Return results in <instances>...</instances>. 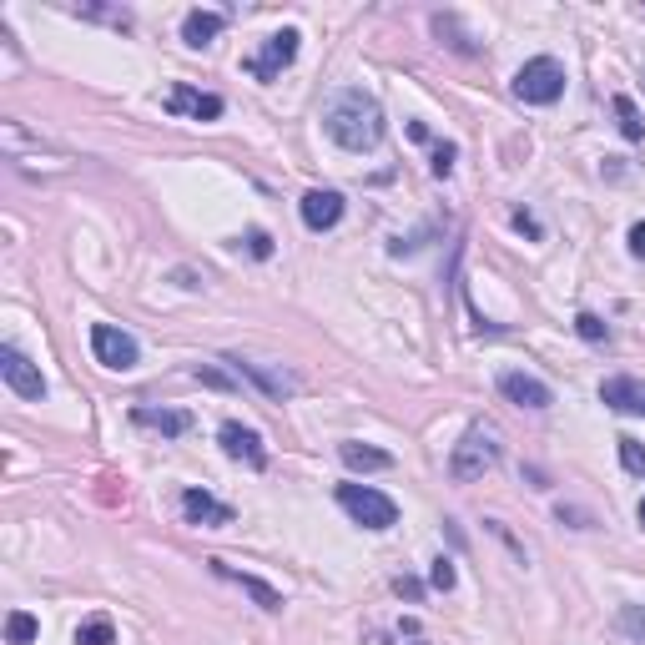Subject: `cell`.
<instances>
[{"mask_svg": "<svg viewBox=\"0 0 645 645\" xmlns=\"http://www.w3.org/2000/svg\"><path fill=\"white\" fill-rule=\"evenodd\" d=\"M212 570L222 575V580H232V585H242L263 610H283V590H273L268 580H257V575H242V570H232V565H222V560H212Z\"/></svg>", "mask_w": 645, "mask_h": 645, "instance_id": "2e32d148", "label": "cell"}, {"mask_svg": "<svg viewBox=\"0 0 645 645\" xmlns=\"http://www.w3.org/2000/svg\"><path fill=\"white\" fill-rule=\"evenodd\" d=\"M394 590L409 595V600H419V580H394Z\"/></svg>", "mask_w": 645, "mask_h": 645, "instance_id": "4dcf8cb0", "label": "cell"}, {"mask_svg": "<svg viewBox=\"0 0 645 645\" xmlns=\"http://www.w3.org/2000/svg\"><path fill=\"white\" fill-rule=\"evenodd\" d=\"M36 635H41V620H36L31 610H11V615H6V640H11V645H31Z\"/></svg>", "mask_w": 645, "mask_h": 645, "instance_id": "44dd1931", "label": "cell"}, {"mask_svg": "<svg viewBox=\"0 0 645 645\" xmlns=\"http://www.w3.org/2000/svg\"><path fill=\"white\" fill-rule=\"evenodd\" d=\"M167 111L172 116H192V121H217L227 111V101L217 91H197V86H172L167 91Z\"/></svg>", "mask_w": 645, "mask_h": 645, "instance_id": "7c38bea8", "label": "cell"}, {"mask_svg": "<svg viewBox=\"0 0 645 645\" xmlns=\"http://www.w3.org/2000/svg\"><path fill=\"white\" fill-rule=\"evenodd\" d=\"M514 96L525 106H555L565 96V66L555 56H535L514 71Z\"/></svg>", "mask_w": 645, "mask_h": 645, "instance_id": "7a4b0ae2", "label": "cell"}, {"mask_svg": "<svg viewBox=\"0 0 645 645\" xmlns=\"http://www.w3.org/2000/svg\"><path fill=\"white\" fill-rule=\"evenodd\" d=\"M0 378L11 383V394L16 399H31V404H41L46 399V373L16 348V343H6L0 348Z\"/></svg>", "mask_w": 645, "mask_h": 645, "instance_id": "8992f818", "label": "cell"}, {"mask_svg": "<svg viewBox=\"0 0 645 645\" xmlns=\"http://www.w3.org/2000/svg\"><path fill=\"white\" fill-rule=\"evenodd\" d=\"M76 645H116L111 615H86V620L76 625Z\"/></svg>", "mask_w": 645, "mask_h": 645, "instance_id": "d6986e66", "label": "cell"}, {"mask_svg": "<svg viewBox=\"0 0 645 645\" xmlns=\"http://www.w3.org/2000/svg\"><path fill=\"white\" fill-rule=\"evenodd\" d=\"M454 157H459V147H454V142H434V162H429V167H434V177H449V172H454Z\"/></svg>", "mask_w": 645, "mask_h": 645, "instance_id": "d4e9b609", "label": "cell"}, {"mask_svg": "<svg viewBox=\"0 0 645 645\" xmlns=\"http://www.w3.org/2000/svg\"><path fill=\"white\" fill-rule=\"evenodd\" d=\"M192 378H197V383H207V389H232V378H222L217 368H202V363L192 368Z\"/></svg>", "mask_w": 645, "mask_h": 645, "instance_id": "83f0119b", "label": "cell"}, {"mask_svg": "<svg viewBox=\"0 0 645 645\" xmlns=\"http://www.w3.org/2000/svg\"><path fill=\"white\" fill-rule=\"evenodd\" d=\"M499 394H504L509 404H520V409H550V404H555V389H550L545 378L525 373V368L499 373Z\"/></svg>", "mask_w": 645, "mask_h": 645, "instance_id": "9c48e42d", "label": "cell"}, {"mask_svg": "<svg viewBox=\"0 0 645 645\" xmlns=\"http://www.w3.org/2000/svg\"><path fill=\"white\" fill-rule=\"evenodd\" d=\"M132 424L137 429H152V434H162V439H182L187 429H192V414L187 409H132Z\"/></svg>", "mask_w": 645, "mask_h": 645, "instance_id": "9a60e30c", "label": "cell"}, {"mask_svg": "<svg viewBox=\"0 0 645 645\" xmlns=\"http://www.w3.org/2000/svg\"><path fill=\"white\" fill-rule=\"evenodd\" d=\"M182 520L202 525V530H222V525H232V504L212 499L207 489H182Z\"/></svg>", "mask_w": 645, "mask_h": 645, "instance_id": "4fadbf2b", "label": "cell"}, {"mask_svg": "<svg viewBox=\"0 0 645 645\" xmlns=\"http://www.w3.org/2000/svg\"><path fill=\"white\" fill-rule=\"evenodd\" d=\"M494 464H499V434H494V429H484V424H474V429L454 444V454H449V474H454L459 484H469V479L489 474Z\"/></svg>", "mask_w": 645, "mask_h": 645, "instance_id": "277c9868", "label": "cell"}, {"mask_svg": "<svg viewBox=\"0 0 645 645\" xmlns=\"http://www.w3.org/2000/svg\"><path fill=\"white\" fill-rule=\"evenodd\" d=\"M429 585H434V590H454V585H459L454 560H444V555H439V560H434V570H429Z\"/></svg>", "mask_w": 645, "mask_h": 645, "instance_id": "484cf974", "label": "cell"}, {"mask_svg": "<svg viewBox=\"0 0 645 645\" xmlns=\"http://www.w3.org/2000/svg\"><path fill=\"white\" fill-rule=\"evenodd\" d=\"M640 81H645V71H640Z\"/></svg>", "mask_w": 645, "mask_h": 645, "instance_id": "d6a6232c", "label": "cell"}, {"mask_svg": "<svg viewBox=\"0 0 645 645\" xmlns=\"http://www.w3.org/2000/svg\"><path fill=\"white\" fill-rule=\"evenodd\" d=\"M338 504L363 530H394L399 525V504L383 489H373V484H338Z\"/></svg>", "mask_w": 645, "mask_h": 645, "instance_id": "3957f363", "label": "cell"}, {"mask_svg": "<svg viewBox=\"0 0 645 645\" xmlns=\"http://www.w3.org/2000/svg\"><path fill=\"white\" fill-rule=\"evenodd\" d=\"M514 227H520L525 237H540V232H545V227H540V217H535V212H525V207L514 212Z\"/></svg>", "mask_w": 645, "mask_h": 645, "instance_id": "f1b7e54d", "label": "cell"}, {"mask_svg": "<svg viewBox=\"0 0 645 645\" xmlns=\"http://www.w3.org/2000/svg\"><path fill=\"white\" fill-rule=\"evenodd\" d=\"M338 459L348 469H394V454H383V449H368V444H338Z\"/></svg>", "mask_w": 645, "mask_h": 645, "instance_id": "ac0fdd59", "label": "cell"}, {"mask_svg": "<svg viewBox=\"0 0 645 645\" xmlns=\"http://www.w3.org/2000/svg\"><path fill=\"white\" fill-rule=\"evenodd\" d=\"M323 126H328V137H333L343 152H378L383 137H389L383 106H378L368 91H358V86H343V91L328 101Z\"/></svg>", "mask_w": 645, "mask_h": 645, "instance_id": "6da1fadb", "label": "cell"}, {"mask_svg": "<svg viewBox=\"0 0 645 645\" xmlns=\"http://www.w3.org/2000/svg\"><path fill=\"white\" fill-rule=\"evenodd\" d=\"M600 404H610L615 414H640L645 419V383L630 373H615L600 383Z\"/></svg>", "mask_w": 645, "mask_h": 645, "instance_id": "5bb4252c", "label": "cell"}, {"mask_svg": "<svg viewBox=\"0 0 645 645\" xmlns=\"http://www.w3.org/2000/svg\"><path fill=\"white\" fill-rule=\"evenodd\" d=\"M610 106H615V121H620V137H625V142H640V137H645V121H640V106H635L630 96H615Z\"/></svg>", "mask_w": 645, "mask_h": 645, "instance_id": "ffe728a7", "label": "cell"}, {"mask_svg": "<svg viewBox=\"0 0 645 645\" xmlns=\"http://www.w3.org/2000/svg\"><path fill=\"white\" fill-rule=\"evenodd\" d=\"M298 41H303V36H298L293 26H283V31H273L263 51H257L252 61H242V71H247V76H257V81H278V71L298 61Z\"/></svg>", "mask_w": 645, "mask_h": 645, "instance_id": "52a82bcc", "label": "cell"}, {"mask_svg": "<svg viewBox=\"0 0 645 645\" xmlns=\"http://www.w3.org/2000/svg\"><path fill=\"white\" fill-rule=\"evenodd\" d=\"M298 212H303V227H308V232H333V227L343 222L348 202H343V192H333V187H313V192L298 202Z\"/></svg>", "mask_w": 645, "mask_h": 645, "instance_id": "30bf717a", "label": "cell"}, {"mask_svg": "<svg viewBox=\"0 0 645 645\" xmlns=\"http://www.w3.org/2000/svg\"><path fill=\"white\" fill-rule=\"evenodd\" d=\"M91 353H96V363L111 368V373H126V368L142 363L137 338L126 333V328H116V323H96V328H91Z\"/></svg>", "mask_w": 645, "mask_h": 645, "instance_id": "5b68a950", "label": "cell"}, {"mask_svg": "<svg viewBox=\"0 0 645 645\" xmlns=\"http://www.w3.org/2000/svg\"><path fill=\"white\" fill-rule=\"evenodd\" d=\"M640 525H645V499H640Z\"/></svg>", "mask_w": 645, "mask_h": 645, "instance_id": "1f68e13d", "label": "cell"}, {"mask_svg": "<svg viewBox=\"0 0 645 645\" xmlns=\"http://www.w3.org/2000/svg\"><path fill=\"white\" fill-rule=\"evenodd\" d=\"M615 630H620L630 645H645V605H620V615H615Z\"/></svg>", "mask_w": 645, "mask_h": 645, "instance_id": "7402d4cb", "label": "cell"}, {"mask_svg": "<svg viewBox=\"0 0 645 645\" xmlns=\"http://www.w3.org/2000/svg\"><path fill=\"white\" fill-rule=\"evenodd\" d=\"M247 252H252V257H273V237H268L263 227H252V232H247Z\"/></svg>", "mask_w": 645, "mask_h": 645, "instance_id": "4316f807", "label": "cell"}, {"mask_svg": "<svg viewBox=\"0 0 645 645\" xmlns=\"http://www.w3.org/2000/svg\"><path fill=\"white\" fill-rule=\"evenodd\" d=\"M575 333H580L585 343H605V338H610V328H605L595 313H580V318H575Z\"/></svg>", "mask_w": 645, "mask_h": 645, "instance_id": "cb8c5ba5", "label": "cell"}, {"mask_svg": "<svg viewBox=\"0 0 645 645\" xmlns=\"http://www.w3.org/2000/svg\"><path fill=\"white\" fill-rule=\"evenodd\" d=\"M630 252H635V257H645V222H635V227H630Z\"/></svg>", "mask_w": 645, "mask_h": 645, "instance_id": "f546056e", "label": "cell"}, {"mask_svg": "<svg viewBox=\"0 0 645 645\" xmlns=\"http://www.w3.org/2000/svg\"><path fill=\"white\" fill-rule=\"evenodd\" d=\"M217 439H222V449H227L232 459H242L247 469H268V444H263V434H257V429L227 419V424L217 429Z\"/></svg>", "mask_w": 645, "mask_h": 645, "instance_id": "8fae6325", "label": "cell"}, {"mask_svg": "<svg viewBox=\"0 0 645 645\" xmlns=\"http://www.w3.org/2000/svg\"><path fill=\"white\" fill-rule=\"evenodd\" d=\"M615 444H620V464H625V474H645V444H640V439H630V434H625V439H615Z\"/></svg>", "mask_w": 645, "mask_h": 645, "instance_id": "603a6c76", "label": "cell"}, {"mask_svg": "<svg viewBox=\"0 0 645 645\" xmlns=\"http://www.w3.org/2000/svg\"><path fill=\"white\" fill-rule=\"evenodd\" d=\"M227 363H232L242 378H252L257 389H263L268 399H278V404H283V399H293V394L303 389V378H298V373H288V368H273V363H252V358H227Z\"/></svg>", "mask_w": 645, "mask_h": 645, "instance_id": "ba28073f", "label": "cell"}, {"mask_svg": "<svg viewBox=\"0 0 645 645\" xmlns=\"http://www.w3.org/2000/svg\"><path fill=\"white\" fill-rule=\"evenodd\" d=\"M222 26H227V16H222V11H187V21H182V41H187L192 51H202V46H212V41L222 36Z\"/></svg>", "mask_w": 645, "mask_h": 645, "instance_id": "e0dca14e", "label": "cell"}]
</instances>
